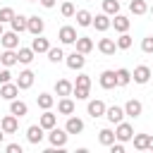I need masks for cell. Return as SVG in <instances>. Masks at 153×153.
<instances>
[{
  "instance_id": "obj_1",
  "label": "cell",
  "mask_w": 153,
  "mask_h": 153,
  "mask_svg": "<svg viewBox=\"0 0 153 153\" xmlns=\"http://www.w3.org/2000/svg\"><path fill=\"white\" fill-rule=\"evenodd\" d=\"M67 129H57V124L53 127V129H48V141H50V146H55V148H65V143H67Z\"/></svg>"
},
{
  "instance_id": "obj_2",
  "label": "cell",
  "mask_w": 153,
  "mask_h": 153,
  "mask_svg": "<svg viewBox=\"0 0 153 153\" xmlns=\"http://www.w3.org/2000/svg\"><path fill=\"white\" fill-rule=\"evenodd\" d=\"M131 136H134V127L129 124V122H117V129H115V141H122V143H127V141H131Z\"/></svg>"
},
{
  "instance_id": "obj_3",
  "label": "cell",
  "mask_w": 153,
  "mask_h": 153,
  "mask_svg": "<svg viewBox=\"0 0 153 153\" xmlns=\"http://www.w3.org/2000/svg\"><path fill=\"white\" fill-rule=\"evenodd\" d=\"M65 62H67V67L69 69H84V65H86V57L79 53V50H74V53H69V55H65Z\"/></svg>"
},
{
  "instance_id": "obj_4",
  "label": "cell",
  "mask_w": 153,
  "mask_h": 153,
  "mask_svg": "<svg viewBox=\"0 0 153 153\" xmlns=\"http://www.w3.org/2000/svg\"><path fill=\"white\" fill-rule=\"evenodd\" d=\"M0 129H2L5 134H14V131L19 129V117H17V115H12V112H10V115H5V117L0 120Z\"/></svg>"
},
{
  "instance_id": "obj_5",
  "label": "cell",
  "mask_w": 153,
  "mask_h": 153,
  "mask_svg": "<svg viewBox=\"0 0 153 153\" xmlns=\"http://www.w3.org/2000/svg\"><path fill=\"white\" fill-rule=\"evenodd\" d=\"M43 29H45V22H43L38 14L29 17V22H26V31H29V33H33V36H41V33H43Z\"/></svg>"
},
{
  "instance_id": "obj_6",
  "label": "cell",
  "mask_w": 153,
  "mask_h": 153,
  "mask_svg": "<svg viewBox=\"0 0 153 153\" xmlns=\"http://www.w3.org/2000/svg\"><path fill=\"white\" fill-rule=\"evenodd\" d=\"M0 43H2V48H12V50H17V48H19V33H17V31H2Z\"/></svg>"
},
{
  "instance_id": "obj_7",
  "label": "cell",
  "mask_w": 153,
  "mask_h": 153,
  "mask_svg": "<svg viewBox=\"0 0 153 153\" xmlns=\"http://www.w3.org/2000/svg\"><path fill=\"white\" fill-rule=\"evenodd\" d=\"M98 84H100L105 91L115 88V86H117V79H115V69H105V72H100V76H98Z\"/></svg>"
},
{
  "instance_id": "obj_8",
  "label": "cell",
  "mask_w": 153,
  "mask_h": 153,
  "mask_svg": "<svg viewBox=\"0 0 153 153\" xmlns=\"http://www.w3.org/2000/svg\"><path fill=\"white\" fill-rule=\"evenodd\" d=\"M103 117H108V122L117 124V122H122L127 115H124V108H120V105H110V108H105V115H103Z\"/></svg>"
},
{
  "instance_id": "obj_9",
  "label": "cell",
  "mask_w": 153,
  "mask_h": 153,
  "mask_svg": "<svg viewBox=\"0 0 153 153\" xmlns=\"http://www.w3.org/2000/svg\"><path fill=\"white\" fill-rule=\"evenodd\" d=\"M43 131H45V129H43L41 124H31V127L26 129V139H29V143H33V146H38V143L43 141V136H45Z\"/></svg>"
},
{
  "instance_id": "obj_10",
  "label": "cell",
  "mask_w": 153,
  "mask_h": 153,
  "mask_svg": "<svg viewBox=\"0 0 153 153\" xmlns=\"http://www.w3.org/2000/svg\"><path fill=\"white\" fill-rule=\"evenodd\" d=\"M17 86H19V91H26V88H31L33 86V72L31 69H24V72H19V76H17V81H14Z\"/></svg>"
},
{
  "instance_id": "obj_11",
  "label": "cell",
  "mask_w": 153,
  "mask_h": 153,
  "mask_svg": "<svg viewBox=\"0 0 153 153\" xmlns=\"http://www.w3.org/2000/svg\"><path fill=\"white\" fill-rule=\"evenodd\" d=\"M17 96H19V86H17V84H12V81L0 84V98H5V100H14Z\"/></svg>"
},
{
  "instance_id": "obj_12",
  "label": "cell",
  "mask_w": 153,
  "mask_h": 153,
  "mask_svg": "<svg viewBox=\"0 0 153 153\" xmlns=\"http://www.w3.org/2000/svg\"><path fill=\"white\" fill-rule=\"evenodd\" d=\"M105 108H108V105H105L103 100H88L86 112H88L93 120H98V117H103V115H105Z\"/></svg>"
},
{
  "instance_id": "obj_13",
  "label": "cell",
  "mask_w": 153,
  "mask_h": 153,
  "mask_svg": "<svg viewBox=\"0 0 153 153\" xmlns=\"http://www.w3.org/2000/svg\"><path fill=\"white\" fill-rule=\"evenodd\" d=\"M141 112H143V105H141V100L131 98V100H127V103H124V115H127V117H134V120H136Z\"/></svg>"
},
{
  "instance_id": "obj_14",
  "label": "cell",
  "mask_w": 153,
  "mask_h": 153,
  "mask_svg": "<svg viewBox=\"0 0 153 153\" xmlns=\"http://www.w3.org/2000/svg\"><path fill=\"white\" fill-rule=\"evenodd\" d=\"M110 14H105V12H100V14H96L93 19H91V26H96V31H108L110 29Z\"/></svg>"
},
{
  "instance_id": "obj_15",
  "label": "cell",
  "mask_w": 153,
  "mask_h": 153,
  "mask_svg": "<svg viewBox=\"0 0 153 153\" xmlns=\"http://www.w3.org/2000/svg\"><path fill=\"white\" fill-rule=\"evenodd\" d=\"M57 38H60V43L72 45V43L76 41V29H74V26H62V29H60V33H57Z\"/></svg>"
},
{
  "instance_id": "obj_16",
  "label": "cell",
  "mask_w": 153,
  "mask_h": 153,
  "mask_svg": "<svg viewBox=\"0 0 153 153\" xmlns=\"http://www.w3.org/2000/svg\"><path fill=\"white\" fill-rule=\"evenodd\" d=\"M131 79H134L136 84H148V79H151V67H146V65H139V67L131 72Z\"/></svg>"
},
{
  "instance_id": "obj_17",
  "label": "cell",
  "mask_w": 153,
  "mask_h": 153,
  "mask_svg": "<svg viewBox=\"0 0 153 153\" xmlns=\"http://www.w3.org/2000/svg\"><path fill=\"white\" fill-rule=\"evenodd\" d=\"M67 134H81L84 131V120L74 117V115H67V124H65Z\"/></svg>"
},
{
  "instance_id": "obj_18",
  "label": "cell",
  "mask_w": 153,
  "mask_h": 153,
  "mask_svg": "<svg viewBox=\"0 0 153 153\" xmlns=\"http://www.w3.org/2000/svg\"><path fill=\"white\" fill-rule=\"evenodd\" d=\"M129 24H131V22H129L124 14H120V12H117V14L112 17V22H110V26H115V31H120V33L129 31Z\"/></svg>"
},
{
  "instance_id": "obj_19",
  "label": "cell",
  "mask_w": 153,
  "mask_h": 153,
  "mask_svg": "<svg viewBox=\"0 0 153 153\" xmlns=\"http://www.w3.org/2000/svg\"><path fill=\"white\" fill-rule=\"evenodd\" d=\"M74 45H76V50H79L81 55H88V53L93 50V41H91L88 36H76Z\"/></svg>"
},
{
  "instance_id": "obj_20",
  "label": "cell",
  "mask_w": 153,
  "mask_h": 153,
  "mask_svg": "<svg viewBox=\"0 0 153 153\" xmlns=\"http://www.w3.org/2000/svg\"><path fill=\"white\" fill-rule=\"evenodd\" d=\"M19 60H17V50H12V48H5L2 50V55H0V65L2 67H14Z\"/></svg>"
},
{
  "instance_id": "obj_21",
  "label": "cell",
  "mask_w": 153,
  "mask_h": 153,
  "mask_svg": "<svg viewBox=\"0 0 153 153\" xmlns=\"http://www.w3.org/2000/svg\"><path fill=\"white\" fill-rule=\"evenodd\" d=\"M57 112L60 115H74V100L69 96H62L57 100Z\"/></svg>"
},
{
  "instance_id": "obj_22",
  "label": "cell",
  "mask_w": 153,
  "mask_h": 153,
  "mask_svg": "<svg viewBox=\"0 0 153 153\" xmlns=\"http://www.w3.org/2000/svg\"><path fill=\"white\" fill-rule=\"evenodd\" d=\"M72 88H74V84L72 81H67V79H57L55 81V93L62 98V96H72Z\"/></svg>"
},
{
  "instance_id": "obj_23",
  "label": "cell",
  "mask_w": 153,
  "mask_h": 153,
  "mask_svg": "<svg viewBox=\"0 0 153 153\" xmlns=\"http://www.w3.org/2000/svg\"><path fill=\"white\" fill-rule=\"evenodd\" d=\"M38 124H41L43 129H53V127L57 124V115H55V112H50V110H43V115H41Z\"/></svg>"
},
{
  "instance_id": "obj_24",
  "label": "cell",
  "mask_w": 153,
  "mask_h": 153,
  "mask_svg": "<svg viewBox=\"0 0 153 153\" xmlns=\"http://www.w3.org/2000/svg\"><path fill=\"white\" fill-rule=\"evenodd\" d=\"M98 50H100L103 55H115L117 43H115L112 38H100V41H98Z\"/></svg>"
},
{
  "instance_id": "obj_25",
  "label": "cell",
  "mask_w": 153,
  "mask_h": 153,
  "mask_svg": "<svg viewBox=\"0 0 153 153\" xmlns=\"http://www.w3.org/2000/svg\"><path fill=\"white\" fill-rule=\"evenodd\" d=\"M10 112L17 115V117H24V115L29 112V105H26L24 100H17V98H14V100H10Z\"/></svg>"
},
{
  "instance_id": "obj_26",
  "label": "cell",
  "mask_w": 153,
  "mask_h": 153,
  "mask_svg": "<svg viewBox=\"0 0 153 153\" xmlns=\"http://www.w3.org/2000/svg\"><path fill=\"white\" fill-rule=\"evenodd\" d=\"M48 48H50L48 38H43V36H33V41H31V50H33V53H48Z\"/></svg>"
},
{
  "instance_id": "obj_27",
  "label": "cell",
  "mask_w": 153,
  "mask_h": 153,
  "mask_svg": "<svg viewBox=\"0 0 153 153\" xmlns=\"http://www.w3.org/2000/svg\"><path fill=\"white\" fill-rule=\"evenodd\" d=\"M26 22H29V17H24V14H14L12 17V31H17V33H22V31H26Z\"/></svg>"
},
{
  "instance_id": "obj_28",
  "label": "cell",
  "mask_w": 153,
  "mask_h": 153,
  "mask_svg": "<svg viewBox=\"0 0 153 153\" xmlns=\"http://www.w3.org/2000/svg\"><path fill=\"white\" fill-rule=\"evenodd\" d=\"M33 55H36V53H33L31 48H17V60H19L22 65H31V62H33Z\"/></svg>"
},
{
  "instance_id": "obj_29",
  "label": "cell",
  "mask_w": 153,
  "mask_h": 153,
  "mask_svg": "<svg viewBox=\"0 0 153 153\" xmlns=\"http://www.w3.org/2000/svg\"><path fill=\"white\" fill-rule=\"evenodd\" d=\"M115 79H117V86H127V84H131V72L120 67V69H115Z\"/></svg>"
},
{
  "instance_id": "obj_30",
  "label": "cell",
  "mask_w": 153,
  "mask_h": 153,
  "mask_svg": "<svg viewBox=\"0 0 153 153\" xmlns=\"http://www.w3.org/2000/svg\"><path fill=\"white\" fill-rule=\"evenodd\" d=\"M36 103H38L41 110H50V108L55 105V98H53L50 93H38V96H36Z\"/></svg>"
},
{
  "instance_id": "obj_31",
  "label": "cell",
  "mask_w": 153,
  "mask_h": 153,
  "mask_svg": "<svg viewBox=\"0 0 153 153\" xmlns=\"http://www.w3.org/2000/svg\"><path fill=\"white\" fill-rule=\"evenodd\" d=\"M74 17H76V24H79V26H91L93 14H91L88 10H76V12H74Z\"/></svg>"
},
{
  "instance_id": "obj_32",
  "label": "cell",
  "mask_w": 153,
  "mask_h": 153,
  "mask_svg": "<svg viewBox=\"0 0 153 153\" xmlns=\"http://www.w3.org/2000/svg\"><path fill=\"white\" fill-rule=\"evenodd\" d=\"M98 141H100L103 146H110V143L115 141V131H112L110 127H105V129H100V131H98Z\"/></svg>"
},
{
  "instance_id": "obj_33",
  "label": "cell",
  "mask_w": 153,
  "mask_h": 153,
  "mask_svg": "<svg viewBox=\"0 0 153 153\" xmlns=\"http://www.w3.org/2000/svg\"><path fill=\"white\" fill-rule=\"evenodd\" d=\"M129 12H131V14H146V12H148L146 0H131V2H129Z\"/></svg>"
},
{
  "instance_id": "obj_34",
  "label": "cell",
  "mask_w": 153,
  "mask_h": 153,
  "mask_svg": "<svg viewBox=\"0 0 153 153\" xmlns=\"http://www.w3.org/2000/svg\"><path fill=\"white\" fill-rule=\"evenodd\" d=\"M103 12L110 14V17H115L120 12V0H103Z\"/></svg>"
},
{
  "instance_id": "obj_35",
  "label": "cell",
  "mask_w": 153,
  "mask_h": 153,
  "mask_svg": "<svg viewBox=\"0 0 153 153\" xmlns=\"http://www.w3.org/2000/svg\"><path fill=\"white\" fill-rule=\"evenodd\" d=\"M115 43H117V50H129V48H131V36L124 31V33H120V38H117Z\"/></svg>"
},
{
  "instance_id": "obj_36",
  "label": "cell",
  "mask_w": 153,
  "mask_h": 153,
  "mask_svg": "<svg viewBox=\"0 0 153 153\" xmlns=\"http://www.w3.org/2000/svg\"><path fill=\"white\" fill-rule=\"evenodd\" d=\"M131 139H134V148H136V151H146V146H148V134H134Z\"/></svg>"
},
{
  "instance_id": "obj_37",
  "label": "cell",
  "mask_w": 153,
  "mask_h": 153,
  "mask_svg": "<svg viewBox=\"0 0 153 153\" xmlns=\"http://www.w3.org/2000/svg\"><path fill=\"white\" fill-rule=\"evenodd\" d=\"M48 60L50 62H62L65 60V53H62V48H48Z\"/></svg>"
},
{
  "instance_id": "obj_38",
  "label": "cell",
  "mask_w": 153,
  "mask_h": 153,
  "mask_svg": "<svg viewBox=\"0 0 153 153\" xmlns=\"http://www.w3.org/2000/svg\"><path fill=\"white\" fill-rule=\"evenodd\" d=\"M72 96H76V100H86V98L91 96V88H86V86H74V88H72Z\"/></svg>"
},
{
  "instance_id": "obj_39",
  "label": "cell",
  "mask_w": 153,
  "mask_h": 153,
  "mask_svg": "<svg viewBox=\"0 0 153 153\" xmlns=\"http://www.w3.org/2000/svg\"><path fill=\"white\" fill-rule=\"evenodd\" d=\"M17 12L12 10V7H0V22L5 24V22H12V17H14Z\"/></svg>"
},
{
  "instance_id": "obj_40",
  "label": "cell",
  "mask_w": 153,
  "mask_h": 153,
  "mask_svg": "<svg viewBox=\"0 0 153 153\" xmlns=\"http://www.w3.org/2000/svg\"><path fill=\"white\" fill-rule=\"evenodd\" d=\"M60 12H62V17H74V12H76V10H74V5L67 0V2H62V5H60Z\"/></svg>"
},
{
  "instance_id": "obj_41",
  "label": "cell",
  "mask_w": 153,
  "mask_h": 153,
  "mask_svg": "<svg viewBox=\"0 0 153 153\" xmlns=\"http://www.w3.org/2000/svg\"><path fill=\"white\" fill-rule=\"evenodd\" d=\"M74 86H86V88H91V76H88V74H79L76 81H74Z\"/></svg>"
},
{
  "instance_id": "obj_42",
  "label": "cell",
  "mask_w": 153,
  "mask_h": 153,
  "mask_svg": "<svg viewBox=\"0 0 153 153\" xmlns=\"http://www.w3.org/2000/svg\"><path fill=\"white\" fill-rule=\"evenodd\" d=\"M141 50H143V53H153V36H146V38L141 41Z\"/></svg>"
},
{
  "instance_id": "obj_43",
  "label": "cell",
  "mask_w": 153,
  "mask_h": 153,
  "mask_svg": "<svg viewBox=\"0 0 153 153\" xmlns=\"http://www.w3.org/2000/svg\"><path fill=\"white\" fill-rule=\"evenodd\" d=\"M7 81H12V72H10V67L0 69V84H7Z\"/></svg>"
},
{
  "instance_id": "obj_44",
  "label": "cell",
  "mask_w": 153,
  "mask_h": 153,
  "mask_svg": "<svg viewBox=\"0 0 153 153\" xmlns=\"http://www.w3.org/2000/svg\"><path fill=\"white\" fill-rule=\"evenodd\" d=\"M110 151H112V153H124V143H122V141H117V143L112 141V143H110Z\"/></svg>"
},
{
  "instance_id": "obj_45",
  "label": "cell",
  "mask_w": 153,
  "mask_h": 153,
  "mask_svg": "<svg viewBox=\"0 0 153 153\" xmlns=\"http://www.w3.org/2000/svg\"><path fill=\"white\" fill-rule=\"evenodd\" d=\"M5 151H7V153H22V146H19V143H7Z\"/></svg>"
},
{
  "instance_id": "obj_46",
  "label": "cell",
  "mask_w": 153,
  "mask_h": 153,
  "mask_svg": "<svg viewBox=\"0 0 153 153\" xmlns=\"http://www.w3.org/2000/svg\"><path fill=\"white\" fill-rule=\"evenodd\" d=\"M38 2H41V5H43V7H45V10H53V7H55V2H57V0H38Z\"/></svg>"
},
{
  "instance_id": "obj_47",
  "label": "cell",
  "mask_w": 153,
  "mask_h": 153,
  "mask_svg": "<svg viewBox=\"0 0 153 153\" xmlns=\"http://www.w3.org/2000/svg\"><path fill=\"white\" fill-rule=\"evenodd\" d=\"M146 148H148V151H153V136H151V134H148V146H146Z\"/></svg>"
},
{
  "instance_id": "obj_48",
  "label": "cell",
  "mask_w": 153,
  "mask_h": 153,
  "mask_svg": "<svg viewBox=\"0 0 153 153\" xmlns=\"http://www.w3.org/2000/svg\"><path fill=\"white\" fill-rule=\"evenodd\" d=\"M2 139H5V131H2V129H0V143H2Z\"/></svg>"
},
{
  "instance_id": "obj_49",
  "label": "cell",
  "mask_w": 153,
  "mask_h": 153,
  "mask_svg": "<svg viewBox=\"0 0 153 153\" xmlns=\"http://www.w3.org/2000/svg\"><path fill=\"white\" fill-rule=\"evenodd\" d=\"M0 36H2V22H0Z\"/></svg>"
},
{
  "instance_id": "obj_50",
  "label": "cell",
  "mask_w": 153,
  "mask_h": 153,
  "mask_svg": "<svg viewBox=\"0 0 153 153\" xmlns=\"http://www.w3.org/2000/svg\"><path fill=\"white\" fill-rule=\"evenodd\" d=\"M151 76H153V67H151Z\"/></svg>"
},
{
  "instance_id": "obj_51",
  "label": "cell",
  "mask_w": 153,
  "mask_h": 153,
  "mask_svg": "<svg viewBox=\"0 0 153 153\" xmlns=\"http://www.w3.org/2000/svg\"><path fill=\"white\" fill-rule=\"evenodd\" d=\"M29 2H38V0H29Z\"/></svg>"
},
{
  "instance_id": "obj_52",
  "label": "cell",
  "mask_w": 153,
  "mask_h": 153,
  "mask_svg": "<svg viewBox=\"0 0 153 153\" xmlns=\"http://www.w3.org/2000/svg\"><path fill=\"white\" fill-rule=\"evenodd\" d=\"M148 12H151V14H153V7H151V10H148Z\"/></svg>"
}]
</instances>
